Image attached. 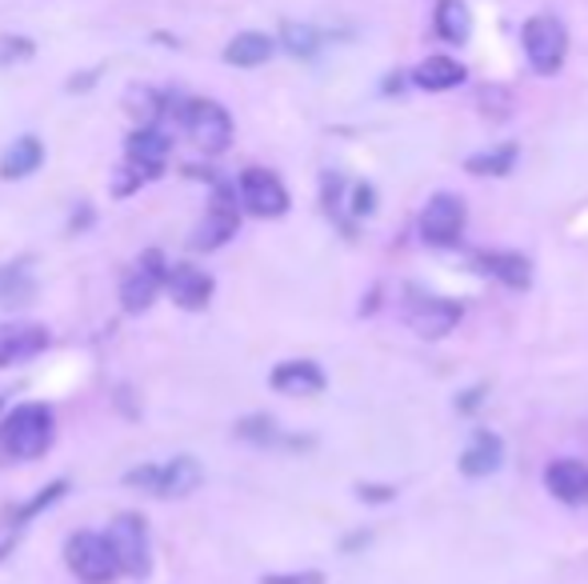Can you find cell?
<instances>
[{"instance_id": "6da1fadb", "label": "cell", "mask_w": 588, "mask_h": 584, "mask_svg": "<svg viewBox=\"0 0 588 584\" xmlns=\"http://www.w3.org/2000/svg\"><path fill=\"white\" fill-rule=\"evenodd\" d=\"M53 412L45 405H21L0 420V452H9L16 461H33L53 444Z\"/></svg>"}, {"instance_id": "7a4b0ae2", "label": "cell", "mask_w": 588, "mask_h": 584, "mask_svg": "<svg viewBox=\"0 0 588 584\" xmlns=\"http://www.w3.org/2000/svg\"><path fill=\"white\" fill-rule=\"evenodd\" d=\"M404 324L417 337H424V341H441V337H448L461 324V305L409 285L404 288Z\"/></svg>"}, {"instance_id": "3957f363", "label": "cell", "mask_w": 588, "mask_h": 584, "mask_svg": "<svg viewBox=\"0 0 588 584\" xmlns=\"http://www.w3.org/2000/svg\"><path fill=\"white\" fill-rule=\"evenodd\" d=\"M204 481V469H200L197 456H173L165 464H145V469H133L124 476V485L145 488V493L156 496H189L200 488Z\"/></svg>"}, {"instance_id": "277c9868", "label": "cell", "mask_w": 588, "mask_h": 584, "mask_svg": "<svg viewBox=\"0 0 588 584\" xmlns=\"http://www.w3.org/2000/svg\"><path fill=\"white\" fill-rule=\"evenodd\" d=\"M65 561L80 584H109L121 573L109 537H100V532H73L65 544Z\"/></svg>"}, {"instance_id": "5b68a950", "label": "cell", "mask_w": 588, "mask_h": 584, "mask_svg": "<svg viewBox=\"0 0 588 584\" xmlns=\"http://www.w3.org/2000/svg\"><path fill=\"white\" fill-rule=\"evenodd\" d=\"M109 544L117 552V564H121V573L129 576H148L153 569V544H148V525L141 513H121V517H112L109 525Z\"/></svg>"}, {"instance_id": "8992f818", "label": "cell", "mask_w": 588, "mask_h": 584, "mask_svg": "<svg viewBox=\"0 0 588 584\" xmlns=\"http://www.w3.org/2000/svg\"><path fill=\"white\" fill-rule=\"evenodd\" d=\"M180 124L200 153H224L233 144V117L217 100H185Z\"/></svg>"}, {"instance_id": "52a82bcc", "label": "cell", "mask_w": 588, "mask_h": 584, "mask_svg": "<svg viewBox=\"0 0 588 584\" xmlns=\"http://www.w3.org/2000/svg\"><path fill=\"white\" fill-rule=\"evenodd\" d=\"M524 53H529L533 73H541V77L561 73V65H565L568 56L565 24L556 21V16H533V21L524 24Z\"/></svg>"}, {"instance_id": "ba28073f", "label": "cell", "mask_w": 588, "mask_h": 584, "mask_svg": "<svg viewBox=\"0 0 588 584\" xmlns=\"http://www.w3.org/2000/svg\"><path fill=\"white\" fill-rule=\"evenodd\" d=\"M236 224H241V209H236V197L229 185H212V205L209 212H204V221L197 224V232H192V249H200V253H209V249H221L224 241H233Z\"/></svg>"}, {"instance_id": "9c48e42d", "label": "cell", "mask_w": 588, "mask_h": 584, "mask_svg": "<svg viewBox=\"0 0 588 584\" xmlns=\"http://www.w3.org/2000/svg\"><path fill=\"white\" fill-rule=\"evenodd\" d=\"M236 192H241V205H245L253 217L273 221V217H285V212H289V188L280 185V177L268 173V168H245Z\"/></svg>"}, {"instance_id": "30bf717a", "label": "cell", "mask_w": 588, "mask_h": 584, "mask_svg": "<svg viewBox=\"0 0 588 584\" xmlns=\"http://www.w3.org/2000/svg\"><path fill=\"white\" fill-rule=\"evenodd\" d=\"M465 221H468L465 200L453 197V192H436L421 212V241L436 244V249L456 244L461 241V232H465Z\"/></svg>"}, {"instance_id": "8fae6325", "label": "cell", "mask_w": 588, "mask_h": 584, "mask_svg": "<svg viewBox=\"0 0 588 584\" xmlns=\"http://www.w3.org/2000/svg\"><path fill=\"white\" fill-rule=\"evenodd\" d=\"M168 273H173V268H165V256H160V253L141 256V261L133 265V273L124 276V285H121L124 309L145 312L148 305L156 300V293H160V288H168Z\"/></svg>"}, {"instance_id": "7c38bea8", "label": "cell", "mask_w": 588, "mask_h": 584, "mask_svg": "<svg viewBox=\"0 0 588 584\" xmlns=\"http://www.w3.org/2000/svg\"><path fill=\"white\" fill-rule=\"evenodd\" d=\"M268 385L285 393V397H317L329 388V376L317 361H285L268 373Z\"/></svg>"}, {"instance_id": "4fadbf2b", "label": "cell", "mask_w": 588, "mask_h": 584, "mask_svg": "<svg viewBox=\"0 0 588 584\" xmlns=\"http://www.w3.org/2000/svg\"><path fill=\"white\" fill-rule=\"evenodd\" d=\"M544 488L573 508L588 505V464L573 461V456H561V461H553L544 469Z\"/></svg>"}, {"instance_id": "5bb4252c", "label": "cell", "mask_w": 588, "mask_h": 584, "mask_svg": "<svg viewBox=\"0 0 588 584\" xmlns=\"http://www.w3.org/2000/svg\"><path fill=\"white\" fill-rule=\"evenodd\" d=\"M48 349L45 324H0V368L29 361V356Z\"/></svg>"}, {"instance_id": "9a60e30c", "label": "cell", "mask_w": 588, "mask_h": 584, "mask_svg": "<svg viewBox=\"0 0 588 584\" xmlns=\"http://www.w3.org/2000/svg\"><path fill=\"white\" fill-rule=\"evenodd\" d=\"M168 297L177 300L180 309H204L212 300V276L204 268H192V265H177L168 273Z\"/></svg>"}, {"instance_id": "2e32d148", "label": "cell", "mask_w": 588, "mask_h": 584, "mask_svg": "<svg viewBox=\"0 0 588 584\" xmlns=\"http://www.w3.org/2000/svg\"><path fill=\"white\" fill-rule=\"evenodd\" d=\"M500 464H504V441L489 429L473 432L468 449L461 452V473L465 476H492Z\"/></svg>"}, {"instance_id": "e0dca14e", "label": "cell", "mask_w": 588, "mask_h": 584, "mask_svg": "<svg viewBox=\"0 0 588 584\" xmlns=\"http://www.w3.org/2000/svg\"><path fill=\"white\" fill-rule=\"evenodd\" d=\"M168 156V136L160 133V129H136L133 136H129V165L136 168V177H156L160 173V165H165Z\"/></svg>"}, {"instance_id": "ac0fdd59", "label": "cell", "mask_w": 588, "mask_h": 584, "mask_svg": "<svg viewBox=\"0 0 588 584\" xmlns=\"http://www.w3.org/2000/svg\"><path fill=\"white\" fill-rule=\"evenodd\" d=\"M465 80V65L453 56H424L421 65L412 68V85L424 92H448Z\"/></svg>"}, {"instance_id": "d6986e66", "label": "cell", "mask_w": 588, "mask_h": 584, "mask_svg": "<svg viewBox=\"0 0 588 584\" xmlns=\"http://www.w3.org/2000/svg\"><path fill=\"white\" fill-rule=\"evenodd\" d=\"M477 265H480V273L497 276L500 285L517 288V293L533 285V265H529V256H521V253H480Z\"/></svg>"}, {"instance_id": "ffe728a7", "label": "cell", "mask_w": 588, "mask_h": 584, "mask_svg": "<svg viewBox=\"0 0 588 584\" xmlns=\"http://www.w3.org/2000/svg\"><path fill=\"white\" fill-rule=\"evenodd\" d=\"M45 161V144L36 141V136H21V141L9 144V153L0 156V177L4 180H24L33 177L36 168Z\"/></svg>"}, {"instance_id": "44dd1931", "label": "cell", "mask_w": 588, "mask_h": 584, "mask_svg": "<svg viewBox=\"0 0 588 584\" xmlns=\"http://www.w3.org/2000/svg\"><path fill=\"white\" fill-rule=\"evenodd\" d=\"M273 41H268L265 33H241L229 41V48H224V60L233 68H260L265 60H273Z\"/></svg>"}, {"instance_id": "7402d4cb", "label": "cell", "mask_w": 588, "mask_h": 584, "mask_svg": "<svg viewBox=\"0 0 588 584\" xmlns=\"http://www.w3.org/2000/svg\"><path fill=\"white\" fill-rule=\"evenodd\" d=\"M436 33L448 45H465L473 36V12H468L465 0H441L436 4Z\"/></svg>"}, {"instance_id": "603a6c76", "label": "cell", "mask_w": 588, "mask_h": 584, "mask_svg": "<svg viewBox=\"0 0 588 584\" xmlns=\"http://www.w3.org/2000/svg\"><path fill=\"white\" fill-rule=\"evenodd\" d=\"M36 297V280L24 265H4L0 268V305L4 309H16V305H29Z\"/></svg>"}, {"instance_id": "cb8c5ba5", "label": "cell", "mask_w": 588, "mask_h": 584, "mask_svg": "<svg viewBox=\"0 0 588 584\" xmlns=\"http://www.w3.org/2000/svg\"><path fill=\"white\" fill-rule=\"evenodd\" d=\"M517 156H521L517 144H500V148H489V153L468 156L465 168L473 177H509L512 165H517Z\"/></svg>"}, {"instance_id": "d4e9b609", "label": "cell", "mask_w": 588, "mask_h": 584, "mask_svg": "<svg viewBox=\"0 0 588 584\" xmlns=\"http://www.w3.org/2000/svg\"><path fill=\"white\" fill-rule=\"evenodd\" d=\"M280 45L289 48L292 56H300V60H312L317 48H321V36L312 33L309 24H285L280 29Z\"/></svg>"}, {"instance_id": "484cf974", "label": "cell", "mask_w": 588, "mask_h": 584, "mask_svg": "<svg viewBox=\"0 0 588 584\" xmlns=\"http://www.w3.org/2000/svg\"><path fill=\"white\" fill-rule=\"evenodd\" d=\"M236 437H241V441H256V444H277L280 441L273 417H245L241 425H236Z\"/></svg>"}, {"instance_id": "4316f807", "label": "cell", "mask_w": 588, "mask_h": 584, "mask_svg": "<svg viewBox=\"0 0 588 584\" xmlns=\"http://www.w3.org/2000/svg\"><path fill=\"white\" fill-rule=\"evenodd\" d=\"M260 584H324V573L304 569V573H268L260 576Z\"/></svg>"}, {"instance_id": "83f0119b", "label": "cell", "mask_w": 588, "mask_h": 584, "mask_svg": "<svg viewBox=\"0 0 588 584\" xmlns=\"http://www.w3.org/2000/svg\"><path fill=\"white\" fill-rule=\"evenodd\" d=\"M36 48H33V41H4V48H0V60L4 65H16V60H29Z\"/></svg>"}, {"instance_id": "f1b7e54d", "label": "cell", "mask_w": 588, "mask_h": 584, "mask_svg": "<svg viewBox=\"0 0 588 584\" xmlns=\"http://www.w3.org/2000/svg\"><path fill=\"white\" fill-rule=\"evenodd\" d=\"M373 209H377V192H373V185H356L353 188V212L356 217H368Z\"/></svg>"}, {"instance_id": "f546056e", "label": "cell", "mask_w": 588, "mask_h": 584, "mask_svg": "<svg viewBox=\"0 0 588 584\" xmlns=\"http://www.w3.org/2000/svg\"><path fill=\"white\" fill-rule=\"evenodd\" d=\"M356 493H360V500H373V505H385V500H392V488H377V485H360L356 488Z\"/></svg>"}, {"instance_id": "4dcf8cb0", "label": "cell", "mask_w": 588, "mask_h": 584, "mask_svg": "<svg viewBox=\"0 0 588 584\" xmlns=\"http://www.w3.org/2000/svg\"><path fill=\"white\" fill-rule=\"evenodd\" d=\"M480 397H485V388H468V393H465V397H461V405H456V408H461V412H473V408L480 405Z\"/></svg>"}]
</instances>
